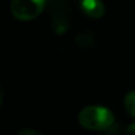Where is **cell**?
<instances>
[{"label": "cell", "mask_w": 135, "mask_h": 135, "mask_svg": "<svg viewBox=\"0 0 135 135\" xmlns=\"http://www.w3.org/2000/svg\"><path fill=\"white\" fill-rule=\"evenodd\" d=\"M78 122L84 128L102 131L113 126L114 115L103 106H88L80 111Z\"/></svg>", "instance_id": "1"}, {"label": "cell", "mask_w": 135, "mask_h": 135, "mask_svg": "<svg viewBox=\"0 0 135 135\" xmlns=\"http://www.w3.org/2000/svg\"><path fill=\"white\" fill-rule=\"evenodd\" d=\"M45 7V0H12L11 12L17 20L28 21L36 19Z\"/></svg>", "instance_id": "2"}, {"label": "cell", "mask_w": 135, "mask_h": 135, "mask_svg": "<svg viewBox=\"0 0 135 135\" xmlns=\"http://www.w3.org/2000/svg\"><path fill=\"white\" fill-rule=\"evenodd\" d=\"M81 9L91 19H99L105 13V6L101 0H81Z\"/></svg>", "instance_id": "3"}, {"label": "cell", "mask_w": 135, "mask_h": 135, "mask_svg": "<svg viewBox=\"0 0 135 135\" xmlns=\"http://www.w3.org/2000/svg\"><path fill=\"white\" fill-rule=\"evenodd\" d=\"M124 107L131 117H135V91H130L124 95Z\"/></svg>", "instance_id": "4"}, {"label": "cell", "mask_w": 135, "mask_h": 135, "mask_svg": "<svg viewBox=\"0 0 135 135\" xmlns=\"http://www.w3.org/2000/svg\"><path fill=\"white\" fill-rule=\"evenodd\" d=\"M19 135H40V132L33 131V130H21L19 132Z\"/></svg>", "instance_id": "5"}, {"label": "cell", "mask_w": 135, "mask_h": 135, "mask_svg": "<svg viewBox=\"0 0 135 135\" xmlns=\"http://www.w3.org/2000/svg\"><path fill=\"white\" fill-rule=\"evenodd\" d=\"M126 132H127V134H134V135H135V123H132V124H130V126L127 127V130H126Z\"/></svg>", "instance_id": "6"}]
</instances>
